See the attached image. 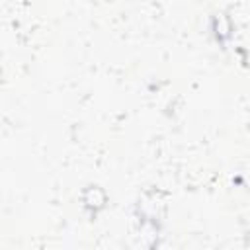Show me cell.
Segmentation results:
<instances>
[{
    "label": "cell",
    "instance_id": "obj_1",
    "mask_svg": "<svg viewBox=\"0 0 250 250\" xmlns=\"http://www.w3.org/2000/svg\"><path fill=\"white\" fill-rule=\"evenodd\" d=\"M105 201V195L100 188H88L84 191V203L90 207V209H100Z\"/></svg>",
    "mask_w": 250,
    "mask_h": 250
}]
</instances>
